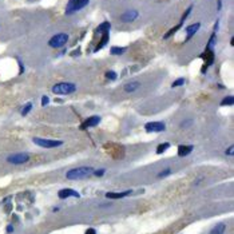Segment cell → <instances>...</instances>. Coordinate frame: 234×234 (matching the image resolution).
Wrapping results in <instances>:
<instances>
[{
	"label": "cell",
	"mask_w": 234,
	"mask_h": 234,
	"mask_svg": "<svg viewBox=\"0 0 234 234\" xmlns=\"http://www.w3.org/2000/svg\"><path fill=\"white\" fill-rule=\"evenodd\" d=\"M95 169H92L91 166H80L76 169H71L66 173V178L70 181H78L83 179V178H89L91 175H94Z\"/></svg>",
	"instance_id": "obj_1"
},
{
	"label": "cell",
	"mask_w": 234,
	"mask_h": 234,
	"mask_svg": "<svg viewBox=\"0 0 234 234\" xmlns=\"http://www.w3.org/2000/svg\"><path fill=\"white\" fill-rule=\"evenodd\" d=\"M76 91V85L71 82H60L52 87V92L55 95H70Z\"/></svg>",
	"instance_id": "obj_2"
},
{
	"label": "cell",
	"mask_w": 234,
	"mask_h": 234,
	"mask_svg": "<svg viewBox=\"0 0 234 234\" xmlns=\"http://www.w3.org/2000/svg\"><path fill=\"white\" fill-rule=\"evenodd\" d=\"M90 3V0H68L67 7H66V15H72L78 12L79 9L85 8Z\"/></svg>",
	"instance_id": "obj_3"
},
{
	"label": "cell",
	"mask_w": 234,
	"mask_h": 234,
	"mask_svg": "<svg viewBox=\"0 0 234 234\" xmlns=\"http://www.w3.org/2000/svg\"><path fill=\"white\" fill-rule=\"evenodd\" d=\"M32 142L39 146V147H44V149H54V147H59L63 145V141H56V139H46V138H32Z\"/></svg>",
	"instance_id": "obj_4"
},
{
	"label": "cell",
	"mask_w": 234,
	"mask_h": 234,
	"mask_svg": "<svg viewBox=\"0 0 234 234\" xmlns=\"http://www.w3.org/2000/svg\"><path fill=\"white\" fill-rule=\"evenodd\" d=\"M67 42H68V35L64 34V32H60V34L54 35L48 40V46L52 47V48H62V47L66 46Z\"/></svg>",
	"instance_id": "obj_5"
},
{
	"label": "cell",
	"mask_w": 234,
	"mask_h": 234,
	"mask_svg": "<svg viewBox=\"0 0 234 234\" xmlns=\"http://www.w3.org/2000/svg\"><path fill=\"white\" fill-rule=\"evenodd\" d=\"M30 160V154L28 153H15L7 157V162L11 164H23Z\"/></svg>",
	"instance_id": "obj_6"
},
{
	"label": "cell",
	"mask_w": 234,
	"mask_h": 234,
	"mask_svg": "<svg viewBox=\"0 0 234 234\" xmlns=\"http://www.w3.org/2000/svg\"><path fill=\"white\" fill-rule=\"evenodd\" d=\"M138 17H139V12L137 9H127L119 16V20L122 23H131L135 19H138Z\"/></svg>",
	"instance_id": "obj_7"
},
{
	"label": "cell",
	"mask_w": 234,
	"mask_h": 234,
	"mask_svg": "<svg viewBox=\"0 0 234 234\" xmlns=\"http://www.w3.org/2000/svg\"><path fill=\"white\" fill-rule=\"evenodd\" d=\"M145 130L147 133H160L166 130V125L163 122H149L145 125Z\"/></svg>",
	"instance_id": "obj_8"
},
{
	"label": "cell",
	"mask_w": 234,
	"mask_h": 234,
	"mask_svg": "<svg viewBox=\"0 0 234 234\" xmlns=\"http://www.w3.org/2000/svg\"><path fill=\"white\" fill-rule=\"evenodd\" d=\"M202 58L205 59V66L202 67L201 72H202V74H205V72H206V70H207V67L213 64V62H214V51L211 50V48H206V51H205L203 55H202Z\"/></svg>",
	"instance_id": "obj_9"
},
{
	"label": "cell",
	"mask_w": 234,
	"mask_h": 234,
	"mask_svg": "<svg viewBox=\"0 0 234 234\" xmlns=\"http://www.w3.org/2000/svg\"><path fill=\"white\" fill-rule=\"evenodd\" d=\"M100 120L102 118L99 115H94V116H90V118H87L85 122L82 123V126H80V129L82 130H86V129H89V127H95V126H98L100 123Z\"/></svg>",
	"instance_id": "obj_10"
},
{
	"label": "cell",
	"mask_w": 234,
	"mask_h": 234,
	"mask_svg": "<svg viewBox=\"0 0 234 234\" xmlns=\"http://www.w3.org/2000/svg\"><path fill=\"white\" fill-rule=\"evenodd\" d=\"M58 197H59L60 199H67V198H70V197L79 198L80 194L74 189H62V190H59V193H58Z\"/></svg>",
	"instance_id": "obj_11"
},
{
	"label": "cell",
	"mask_w": 234,
	"mask_h": 234,
	"mask_svg": "<svg viewBox=\"0 0 234 234\" xmlns=\"http://www.w3.org/2000/svg\"><path fill=\"white\" fill-rule=\"evenodd\" d=\"M199 27H201V23H194V24L187 25V27H186V30H185V32H186V40H185V42H189V40L191 39L193 36L197 34V32H198Z\"/></svg>",
	"instance_id": "obj_12"
},
{
	"label": "cell",
	"mask_w": 234,
	"mask_h": 234,
	"mask_svg": "<svg viewBox=\"0 0 234 234\" xmlns=\"http://www.w3.org/2000/svg\"><path fill=\"white\" fill-rule=\"evenodd\" d=\"M139 87H141V83H139V82H137V80H133V82L126 83L123 89H125L126 92L131 94V92H135L137 90H139Z\"/></svg>",
	"instance_id": "obj_13"
},
{
	"label": "cell",
	"mask_w": 234,
	"mask_h": 234,
	"mask_svg": "<svg viewBox=\"0 0 234 234\" xmlns=\"http://www.w3.org/2000/svg\"><path fill=\"white\" fill-rule=\"evenodd\" d=\"M130 194H131V190H126V191H122V193H106V197L110 199H120Z\"/></svg>",
	"instance_id": "obj_14"
},
{
	"label": "cell",
	"mask_w": 234,
	"mask_h": 234,
	"mask_svg": "<svg viewBox=\"0 0 234 234\" xmlns=\"http://www.w3.org/2000/svg\"><path fill=\"white\" fill-rule=\"evenodd\" d=\"M193 150H194V147H193L191 145H181V146H178V155L186 157V155H189Z\"/></svg>",
	"instance_id": "obj_15"
},
{
	"label": "cell",
	"mask_w": 234,
	"mask_h": 234,
	"mask_svg": "<svg viewBox=\"0 0 234 234\" xmlns=\"http://www.w3.org/2000/svg\"><path fill=\"white\" fill-rule=\"evenodd\" d=\"M108 40H110V35H108V32H104L103 36H102V39H100V42H99V44H98L96 47H95V52L103 48V47H104V46L108 43Z\"/></svg>",
	"instance_id": "obj_16"
},
{
	"label": "cell",
	"mask_w": 234,
	"mask_h": 234,
	"mask_svg": "<svg viewBox=\"0 0 234 234\" xmlns=\"http://www.w3.org/2000/svg\"><path fill=\"white\" fill-rule=\"evenodd\" d=\"M225 230H226V226L224 224H218L210 230V234H224Z\"/></svg>",
	"instance_id": "obj_17"
},
{
	"label": "cell",
	"mask_w": 234,
	"mask_h": 234,
	"mask_svg": "<svg viewBox=\"0 0 234 234\" xmlns=\"http://www.w3.org/2000/svg\"><path fill=\"white\" fill-rule=\"evenodd\" d=\"M110 28H111V24L108 23V21H103L102 24L98 25L96 28V32H100V34H104V32H108Z\"/></svg>",
	"instance_id": "obj_18"
},
{
	"label": "cell",
	"mask_w": 234,
	"mask_h": 234,
	"mask_svg": "<svg viewBox=\"0 0 234 234\" xmlns=\"http://www.w3.org/2000/svg\"><path fill=\"white\" fill-rule=\"evenodd\" d=\"M182 25H183V23H181V21H179V24H177V25H175V27H173V28H171V30L167 31V34H164L163 38H164V39H169L170 36H171V35H174V34H175V32H177L178 30H181V27H182Z\"/></svg>",
	"instance_id": "obj_19"
},
{
	"label": "cell",
	"mask_w": 234,
	"mask_h": 234,
	"mask_svg": "<svg viewBox=\"0 0 234 234\" xmlns=\"http://www.w3.org/2000/svg\"><path fill=\"white\" fill-rule=\"evenodd\" d=\"M126 52V48L125 47H111V50H110V54L111 55H122V54H125Z\"/></svg>",
	"instance_id": "obj_20"
},
{
	"label": "cell",
	"mask_w": 234,
	"mask_h": 234,
	"mask_svg": "<svg viewBox=\"0 0 234 234\" xmlns=\"http://www.w3.org/2000/svg\"><path fill=\"white\" fill-rule=\"evenodd\" d=\"M193 123H194V119H193V118H186V119H183V120L181 122L179 127H181V129H189V127L191 126Z\"/></svg>",
	"instance_id": "obj_21"
},
{
	"label": "cell",
	"mask_w": 234,
	"mask_h": 234,
	"mask_svg": "<svg viewBox=\"0 0 234 234\" xmlns=\"http://www.w3.org/2000/svg\"><path fill=\"white\" fill-rule=\"evenodd\" d=\"M234 104V96L233 95H229V96L224 98L221 100V106H233Z\"/></svg>",
	"instance_id": "obj_22"
},
{
	"label": "cell",
	"mask_w": 234,
	"mask_h": 234,
	"mask_svg": "<svg viewBox=\"0 0 234 234\" xmlns=\"http://www.w3.org/2000/svg\"><path fill=\"white\" fill-rule=\"evenodd\" d=\"M169 147H170V143H167V142H166V143L159 145L158 147H157V154H162V153H164Z\"/></svg>",
	"instance_id": "obj_23"
},
{
	"label": "cell",
	"mask_w": 234,
	"mask_h": 234,
	"mask_svg": "<svg viewBox=\"0 0 234 234\" xmlns=\"http://www.w3.org/2000/svg\"><path fill=\"white\" fill-rule=\"evenodd\" d=\"M32 106H34V104H32L31 102H28V103H25V104H24V107H23V110H21V115H23V116H25V115H27L28 112H30L31 110H32Z\"/></svg>",
	"instance_id": "obj_24"
},
{
	"label": "cell",
	"mask_w": 234,
	"mask_h": 234,
	"mask_svg": "<svg viewBox=\"0 0 234 234\" xmlns=\"http://www.w3.org/2000/svg\"><path fill=\"white\" fill-rule=\"evenodd\" d=\"M183 85H185V79L183 78H178L177 80H174V82H173L171 87L175 89V87H181V86H183Z\"/></svg>",
	"instance_id": "obj_25"
},
{
	"label": "cell",
	"mask_w": 234,
	"mask_h": 234,
	"mask_svg": "<svg viewBox=\"0 0 234 234\" xmlns=\"http://www.w3.org/2000/svg\"><path fill=\"white\" fill-rule=\"evenodd\" d=\"M171 173H173V170H171L170 167H169V169H164V170L162 171V173H159V174H158V178H164V177H169V175H170Z\"/></svg>",
	"instance_id": "obj_26"
},
{
	"label": "cell",
	"mask_w": 234,
	"mask_h": 234,
	"mask_svg": "<svg viewBox=\"0 0 234 234\" xmlns=\"http://www.w3.org/2000/svg\"><path fill=\"white\" fill-rule=\"evenodd\" d=\"M191 9H193V6H189V8L185 11V13L182 15V17H181V23H183V21L186 20V17H187L189 15H190V12H191Z\"/></svg>",
	"instance_id": "obj_27"
},
{
	"label": "cell",
	"mask_w": 234,
	"mask_h": 234,
	"mask_svg": "<svg viewBox=\"0 0 234 234\" xmlns=\"http://www.w3.org/2000/svg\"><path fill=\"white\" fill-rule=\"evenodd\" d=\"M106 78L110 80H115L116 79V72L115 71H107L106 72Z\"/></svg>",
	"instance_id": "obj_28"
},
{
	"label": "cell",
	"mask_w": 234,
	"mask_h": 234,
	"mask_svg": "<svg viewBox=\"0 0 234 234\" xmlns=\"http://www.w3.org/2000/svg\"><path fill=\"white\" fill-rule=\"evenodd\" d=\"M106 173V170L104 169H100V170H95L94 171V175H96V177H103Z\"/></svg>",
	"instance_id": "obj_29"
},
{
	"label": "cell",
	"mask_w": 234,
	"mask_h": 234,
	"mask_svg": "<svg viewBox=\"0 0 234 234\" xmlns=\"http://www.w3.org/2000/svg\"><path fill=\"white\" fill-rule=\"evenodd\" d=\"M48 103H50V99H48V96H46V95H44V96L42 98V106H43V107H44V106H47Z\"/></svg>",
	"instance_id": "obj_30"
},
{
	"label": "cell",
	"mask_w": 234,
	"mask_h": 234,
	"mask_svg": "<svg viewBox=\"0 0 234 234\" xmlns=\"http://www.w3.org/2000/svg\"><path fill=\"white\" fill-rule=\"evenodd\" d=\"M225 154H226V155H233V154H234V146H230V147L225 151Z\"/></svg>",
	"instance_id": "obj_31"
},
{
	"label": "cell",
	"mask_w": 234,
	"mask_h": 234,
	"mask_svg": "<svg viewBox=\"0 0 234 234\" xmlns=\"http://www.w3.org/2000/svg\"><path fill=\"white\" fill-rule=\"evenodd\" d=\"M85 234H96V232H95V229L90 228V229H87V230H86V233H85Z\"/></svg>",
	"instance_id": "obj_32"
},
{
	"label": "cell",
	"mask_w": 234,
	"mask_h": 234,
	"mask_svg": "<svg viewBox=\"0 0 234 234\" xmlns=\"http://www.w3.org/2000/svg\"><path fill=\"white\" fill-rule=\"evenodd\" d=\"M7 233H8V234L13 233V226H12V225H8V226H7Z\"/></svg>",
	"instance_id": "obj_33"
},
{
	"label": "cell",
	"mask_w": 234,
	"mask_h": 234,
	"mask_svg": "<svg viewBox=\"0 0 234 234\" xmlns=\"http://www.w3.org/2000/svg\"><path fill=\"white\" fill-rule=\"evenodd\" d=\"M221 7H222V2H221V0H218V11L221 9Z\"/></svg>",
	"instance_id": "obj_34"
}]
</instances>
